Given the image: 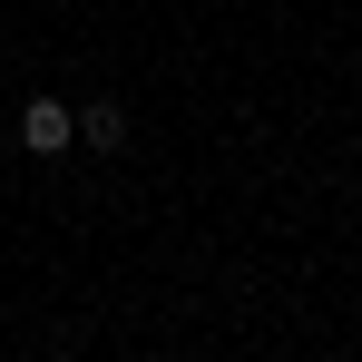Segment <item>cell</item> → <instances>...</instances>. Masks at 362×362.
<instances>
[{
    "label": "cell",
    "mask_w": 362,
    "mask_h": 362,
    "mask_svg": "<svg viewBox=\"0 0 362 362\" xmlns=\"http://www.w3.org/2000/svg\"><path fill=\"white\" fill-rule=\"evenodd\" d=\"M20 147H30V157L78 147V108H69V98H30V108H20Z\"/></svg>",
    "instance_id": "1"
},
{
    "label": "cell",
    "mask_w": 362,
    "mask_h": 362,
    "mask_svg": "<svg viewBox=\"0 0 362 362\" xmlns=\"http://www.w3.org/2000/svg\"><path fill=\"white\" fill-rule=\"evenodd\" d=\"M78 147H98V157L127 147V108H118V98H88V108H78Z\"/></svg>",
    "instance_id": "2"
},
{
    "label": "cell",
    "mask_w": 362,
    "mask_h": 362,
    "mask_svg": "<svg viewBox=\"0 0 362 362\" xmlns=\"http://www.w3.org/2000/svg\"><path fill=\"white\" fill-rule=\"evenodd\" d=\"M137 362H157V353H137Z\"/></svg>",
    "instance_id": "3"
}]
</instances>
